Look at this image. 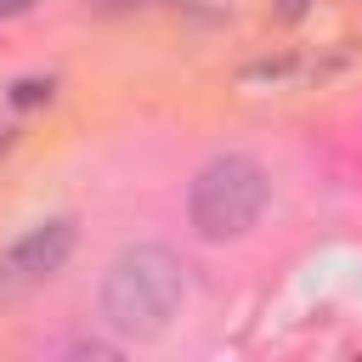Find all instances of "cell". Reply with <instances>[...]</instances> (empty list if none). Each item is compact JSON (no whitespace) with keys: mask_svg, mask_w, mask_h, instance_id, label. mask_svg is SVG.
Masks as SVG:
<instances>
[{"mask_svg":"<svg viewBox=\"0 0 362 362\" xmlns=\"http://www.w3.org/2000/svg\"><path fill=\"white\" fill-rule=\"evenodd\" d=\"M181 300H187V266L158 243L124 249L102 277V322L124 339H158L175 322Z\"/></svg>","mask_w":362,"mask_h":362,"instance_id":"6da1fadb","label":"cell"},{"mask_svg":"<svg viewBox=\"0 0 362 362\" xmlns=\"http://www.w3.org/2000/svg\"><path fill=\"white\" fill-rule=\"evenodd\" d=\"M266 198H272L266 170H260L255 158H243V153H221V158H209V164L192 175L187 215H192L198 238L226 243V238H243V232L260 221Z\"/></svg>","mask_w":362,"mask_h":362,"instance_id":"7a4b0ae2","label":"cell"},{"mask_svg":"<svg viewBox=\"0 0 362 362\" xmlns=\"http://www.w3.org/2000/svg\"><path fill=\"white\" fill-rule=\"evenodd\" d=\"M74 238H79V226H74L68 215H51V221L28 226V232L0 255V300H23V294H34L40 283H51V277L62 272V260L74 255Z\"/></svg>","mask_w":362,"mask_h":362,"instance_id":"3957f363","label":"cell"},{"mask_svg":"<svg viewBox=\"0 0 362 362\" xmlns=\"http://www.w3.org/2000/svg\"><path fill=\"white\" fill-rule=\"evenodd\" d=\"M45 96H51V79H23V85L11 90L17 107H34V102H45Z\"/></svg>","mask_w":362,"mask_h":362,"instance_id":"277c9868","label":"cell"},{"mask_svg":"<svg viewBox=\"0 0 362 362\" xmlns=\"http://www.w3.org/2000/svg\"><path fill=\"white\" fill-rule=\"evenodd\" d=\"M34 0H0V17H17V11H28Z\"/></svg>","mask_w":362,"mask_h":362,"instance_id":"5b68a950","label":"cell"}]
</instances>
